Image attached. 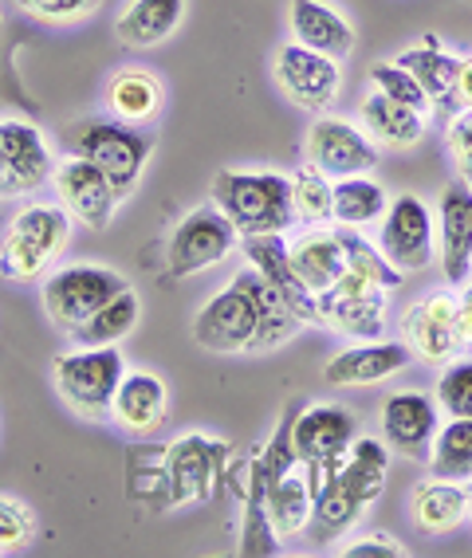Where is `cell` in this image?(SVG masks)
I'll return each mask as SVG.
<instances>
[{"label": "cell", "instance_id": "f1b7e54d", "mask_svg": "<svg viewBox=\"0 0 472 558\" xmlns=\"http://www.w3.org/2000/svg\"><path fill=\"white\" fill-rule=\"evenodd\" d=\"M142 323V295L134 288L119 291L114 300L102 303L87 323L71 330L68 339L80 342V347H119L122 339H131Z\"/></svg>", "mask_w": 472, "mask_h": 558}, {"label": "cell", "instance_id": "74e56055", "mask_svg": "<svg viewBox=\"0 0 472 558\" xmlns=\"http://www.w3.org/2000/svg\"><path fill=\"white\" fill-rule=\"evenodd\" d=\"M16 9H21L24 16H32V21L68 28V24L90 21V16L102 9V0H16Z\"/></svg>", "mask_w": 472, "mask_h": 558}, {"label": "cell", "instance_id": "d6a6232c", "mask_svg": "<svg viewBox=\"0 0 472 558\" xmlns=\"http://www.w3.org/2000/svg\"><path fill=\"white\" fill-rule=\"evenodd\" d=\"M292 205H295V220L307 225V229H319V225H335V181L312 166V161H300L292 173Z\"/></svg>", "mask_w": 472, "mask_h": 558}, {"label": "cell", "instance_id": "ab89813d", "mask_svg": "<svg viewBox=\"0 0 472 558\" xmlns=\"http://www.w3.org/2000/svg\"><path fill=\"white\" fill-rule=\"evenodd\" d=\"M445 146H449V154L472 150V107H457V114L449 119V130H445Z\"/></svg>", "mask_w": 472, "mask_h": 558}, {"label": "cell", "instance_id": "d4e9b609", "mask_svg": "<svg viewBox=\"0 0 472 558\" xmlns=\"http://www.w3.org/2000/svg\"><path fill=\"white\" fill-rule=\"evenodd\" d=\"M102 107L107 114L119 122H131V126H154L166 107V87L154 75L150 68H138V63H126L107 80L102 87Z\"/></svg>", "mask_w": 472, "mask_h": 558}, {"label": "cell", "instance_id": "83f0119b", "mask_svg": "<svg viewBox=\"0 0 472 558\" xmlns=\"http://www.w3.org/2000/svg\"><path fill=\"white\" fill-rule=\"evenodd\" d=\"M394 60L410 68V75L425 87L433 107H452V90H457V71H461V56L445 51L437 36H425L422 44L402 48Z\"/></svg>", "mask_w": 472, "mask_h": 558}, {"label": "cell", "instance_id": "ac0fdd59", "mask_svg": "<svg viewBox=\"0 0 472 558\" xmlns=\"http://www.w3.org/2000/svg\"><path fill=\"white\" fill-rule=\"evenodd\" d=\"M457 291L437 288L429 291L425 300L410 303L398 319V339L413 350V362H425V366H445V362L457 354Z\"/></svg>", "mask_w": 472, "mask_h": 558}, {"label": "cell", "instance_id": "30bf717a", "mask_svg": "<svg viewBox=\"0 0 472 558\" xmlns=\"http://www.w3.org/2000/svg\"><path fill=\"white\" fill-rule=\"evenodd\" d=\"M354 437H359V417L342 401H315V405L295 409L292 449L303 464V476L312 484V496L335 460H342V452L354 445Z\"/></svg>", "mask_w": 472, "mask_h": 558}, {"label": "cell", "instance_id": "e0dca14e", "mask_svg": "<svg viewBox=\"0 0 472 558\" xmlns=\"http://www.w3.org/2000/svg\"><path fill=\"white\" fill-rule=\"evenodd\" d=\"M441 405L425 389H394L378 409V429H383L386 449L402 460L425 464L429 445L441 429Z\"/></svg>", "mask_w": 472, "mask_h": 558}, {"label": "cell", "instance_id": "1f68e13d", "mask_svg": "<svg viewBox=\"0 0 472 558\" xmlns=\"http://www.w3.org/2000/svg\"><path fill=\"white\" fill-rule=\"evenodd\" d=\"M429 476L461 480L472 484V417H449L433 437L429 457H425Z\"/></svg>", "mask_w": 472, "mask_h": 558}, {"label": "cell", "instance_id": "9a60e30c", "mask_svg": "<svg viewBox=\"0 0 472 558\" xmlns=\"http://www.w3.org/2000/svg\"><path fill=\"white\" fill-rule=\"evenodd\" d=\"M51 193L63 205L80 229L87 232H102L111 229L114 213H119V193L107 181V173L99 166H90L80 154H68V158H56V170H51Z\"/></svg>", "mask_w": 472, "mask_h": 558}, {"label": "cell", "instance_id": "7a4b0ae2", "mask_svg": "<svg viewBox=\"0 0 472 558\" xmlns=\"http://www.w3.org/2000/svg\"><path fill=\"white\" fill-rule=\"evenodd\" d=\"M295 401L280 413L271 437L264 440L261 449L252 452L249 464H244L241 488H237V499H241V555L244 558H271L280 555V535L271 531L268 523V492L280 484V476L300 464L292 449V417H295Z\"/></svg>", "mask_w": 472, "mask_h": 558}, {"label": "cell", "instance_id": "ba28073f", "mask_svg": "<svg viewBox=\"0 0 472 558\" xmlns=\"http://www.w3.org/2000/svg\"><path fill=\"white\" fill-rule=\"evenodd\" d=\"M126 288H131V279L111 264H63L40 279V303L51 327L71 335Z\"/></svg>", "mask_w": 472, "mask_h": 558}, {"label": "cell", "instance_id": "d590c367", "mask_svg": "<svg viewBox=\"0 0 472 558\" xmlns=\"http://www.w3.org/2000/svg\"><path fill=\"white\" fill-rule=\"evenodd\" d=\"M433 398H437L445 417H472V359L452 354L445 366H437Z\"/></svg>", "mask_w": 472, "mask_h": 558}, {"label": "cell", "instance_id": "5bb4252c", "mask_svg": "<svg viewBox=\"0 0 472 558\" xmlns=\"http://www.w3.org/2000/svg\"><path fill=\"white\" fill-rule=\"evenodd\" d=\"M303 158L319 166L331 181L374 173L383 166L378 142L359 122L339 119V114H315L312 126H307V138H303Z\"/></svg>", "mask_w": 472, "mask_h": 558}, {"label": "cell", "instance_id": "7c38bea8", "mask_svg": "<svg viewBox=\"0 0 472 558\" xmlns=\"http://www.w3.org/2000/svg\"><path fill=\"white\" fill-rule=\"evenodd\" d=\"M378 248L402 276H417L437 259V217L417 193L390 197V209L378 220Z\"/></svg>", "mask_w": 472, "mask_h": 558}, {"label": "cell", "instance_id": "4316f807", "mask_svg": "<svg viewBox=\"0 0 472 558\" xmlns=\"http://www.w3.org/2000/svg\"><path fill=\"white\" fill-rule=\"evenodd\" d=\"M288 256H292V271L300 276V283L315 295L331 291L347 271V252L331 225L303 229L295 240H288Z\"/></svg>", "mask_w": 472, "mask_h": 558}, {"label": "cell", "instance_id": "484cf974", "mask_svg": "<svg viewBox=\"0 0 472 558\" xmlns=\"http://www.w3.org/2000/svg\"><path fill=\"white\" fill-rule=\"evenodd\" d=\"M359 126L378 142V150L406 154V150H417L425 142V134H429V114L371 90V95L359 102Z\"/></svg>", "mask_w": 472, "mask_h": 558}, {"label": "cell", "instance_id": "7bdbcfd3", "mask_svg": "<svg viewBox=\"0 0 472 558\" xmlns=\"http://www.w3.org/2000/svg\"><path fill=\"white\" fill-rule=\"evenodd\" d=\"M452 158V173H457V181H464L472 190V150L469 154H449Z\"/></svg>", "mask_w": 472, "mask_h": 558}, {"label": "cell", "instance_id": "52a82bcc", "mask_svg": "<svg viewBox=\"0 0 472 558\" xmlns=\"http://www.w3.org/2000/svg\"><path fill=\"white\" fill-rule=\"evenodd\" d=\"M126 374L119 347H75L51 359V386L63 405L83 421H111V401Z\"/></svg>", "mask_w": 472, "mask_h": 558}, {"label": "cell", "instance_id": "e575fe53", "mask_svg": "<svg viewBox=\"0 0 472 558\" xmlns=\"http://www.w3.org/2000/svg\"><path fill=\"white\" fill-rule=\"evenodd\" d=\"M366 83L371 90L386 95L394 102H406V107L422 110V114H433V102L425 95V87L410 75V68H402L398 60H374L371 71H366Z\"/></svg>", "mask_w": 472, "mask_h": 558}, {"label": "cell", "instance_id": "44dd1931", "mask_svg": "<svg viewBox=\"0 0 472 558\" xmlns=\"http://www.w3.org/2000/svg\"><path fill=\"white\" fill-rule=\"evenodd\" d=\"M166 417H170V389H166L161 374L142 366L138 369L126 366L111 401L114 425L134 440H150L166 425Z\"/></svg>", "mask_w": 472, "mask_h": 558}, {"label": "cell", "instance_id": "8992f818", "mask_svg": "<svg viewBox=\"0 0 472 558\" xmlns=\"http://www.w3.org/2000/svg\"><path fill=\"white\" fill-rule=\"evenodd\" d=\"M68 150L87 158L90 166H99L114 185V193L126 201L142 181V173H146V166H150L154 138L146 126H131V122H119L107 114V119L71 122Z\"/></svg>", "mask_w": 472, "mask_h": 558}, {"label": "cell", "instance_id": "2e32d148", "mask_svg": "<svg viewBox=\"0 0 472 558\" xmlns=\"http://www.w3.org/2000/svg\"><path fill=\"white\" fill-rule=\"evenodd\" d=\"M56 170L51 146L40 126L24 119H0V201L32 197Z\"/></svg>", "mask_w": 472, "mask_h": 558}, {"label": "cell", "instance_id": "cb8c5ba5", "mask_svg": "<svg viewBox=\"0 0 472 558\" xmlns=\"http://www.w3.org/2000/svg\"><path fill=\"white\" fill-rule=\"evenodd\" d=\"M190 0H126L114 16V40L126 51H154L185 24Z\"/></svg>", "mask_w": 472, "mask_h": 558}, {"label": "cell", "instance_id": "f35d334b", "mask_svg": "<svg viewBox=\"0 0 472 558\" xmlns=\"http://www.w3.org/2000/svg\"><path fill=\"white\" fill-rule=\"evenodd\" d=\"M339 555L342 558H410V547L398 543L394 535H386V531H374V535H359L354 543H347Z\"/></svg>", "mask_w": 472, "mask_h": 558}, {"label": "cell", "instance_id": "5b68a950", "mask_svg": "<svg viewBox=\"0 0 472 558\" xmlns=\"http://www.w3.org/2000/svg\"><path fill=\"white\" fill-rule=\"evenodd\" d=\"M261 295L264 279L261 271L244 268L232 276L221 291H213L209 300L193 315V342L209 354H256L261 339Z\"/></svg>", "mask_w": 472, "mask_h": 558}, {"label": "cell", "instance_id": "8d00e7d4", "mask_svg": "<svg viewBox=\"0 0 472 558\" xmlns=\"http://www.w3.org/2000/svg\"><path fill=\"white\" fill-rule=\"evenodd\" d=\"M40 523L36 511L16 496H0V555H21L36 543Z\"/></svg>", "mask_w": 472, "mask_h": 558}, {"label": "cell", "instance_id": "603a6c76", "mask_svg": "<svg viewBox=\"0 0 472 558\" xmlns=\"http://www.w3.org/2000/svg\"><path fill=\"white\" fill-rule=\"evenodd\" d=\"M469 504H472V484L445 480V476H425L410 492V523L429 538L452 535L469 519Z\"/></svg>", "mask_w": 472, "mask_h": 558}, {"label": "cell", "instance_id": "d6986e66", "mask_svg": "<svg viewBox=\"0 0 472 558\" xmlns=\"http://www.w3.org/2000/svg\"><path fill=\"white\" fill-rule=\"evenodd\" d=\"M410 366H413V350L402 339H366L331 354L327 366H323V381H331L335 389H362V386L390 381L394 374H402Z\"/></svg>", "mask_w": 472, "mask_h": 558}, {"label": "cell", "instance_id": "836d02e7", "mask_svg": "<svg viewBox=\"0 0 472 558\" xmlns=\"http://www.w3.org/2000/svg\"><path fill=\"white\" fill-rule=\"evenodd\" d=\"M335 232H339L342 252H347V271H354V276H362V279H374V283H383V288H390V291L406 279L402 271L383 256V248H378L374 240H366L362 229H342V225H335Z\"/></svg>", "mask_w": 472, "mask_h": 558}, {"label": "cell", "instance_id": "7402d4cb", "mask_svg": "<svg viewBox=\"0 0 472 558\" xmlns=\"http://www.w3.org/2000/svg\"><path fill=\"white\" fill-rule=\"evenodd\" d=\"M288 32L303 48L323 51L331 60H351L354 44V24L347 21V12L335 9L331 0H288Z\"/></svg>", "mask_w": 472, "mask_h": 558}, {"label": "cell", "instance_id": "6da1fadb", "mask_svg": "<svg viewBox=\"0 0 472 558\" xmlns=\"http://www.w3.org/2000/svg\"><path fill=\"white\" fill-rule=\"evenodd\" d=\"M221 488H241L237 452L213 433H181L161 445V511L209 504Z\"/></svg>", "mask_w": 472, "mask_h": 558}, {"label": "cell", "instance_id": "ffe728a7", "mask_svg": "<svg viewBox=\"0 0 472 558\" xmlns=\"http://www.w3.org/2000/svg\"><path fill=\"white\" fill-rule=\"evenodd\" d=\"M437 259H441L445 283L461 288L472 276V190L452 178L437 197Z\"/></svg>", "mask_w": 472, "mask_h": 558}, {"label": "cell", "instance_id": "277c9868", "mask_svg": "<svg viewBox=\"0 0 472 558\" xmlns=\"http://www.w3.org/2000/svg\"><path fill=\"white\" fill-rule=\"evenodd\" d=\"M213 205L232 220L241 236L283 232L295 225L292 178L280 170H217L213 173Z\"/></svg>", "mask_w": 472, "mask_h": 558}, {"label": "cell", "instance_id": "4fadbf2b", "mask_svg": "<svg viewBox=\"0 0 472 558\" xmlns=\"http://www.w3.org/2000/svg\"><path fill=\"white\" fill-rule=\"evenodd\" d=\"M386 315H390V288L354 271H342L339 283L319 295V327L351 342L386 339V323H390Z\"/></svg>", "mask_w": 472, "mask_h": 558}, {"label": "cell", "instance_id": "ee69618b", "mask_svg": "<svg viewBox=\"0 0 472 558\" xmlns=\"http://www.w3.org/2000/svg\"><path fill=\"white\" fill-rule=\"evenodd\" d=\"M469 523H472V504H469Z\"/></svg>", "mask_w": 472, "mask_h": 558}, {"label": "cell", "instance_id": "b9f144b4", "mask_svg": "<svg viewBox=\"0 0 472 558\" xmlns=\"http://www.w3.org/2000/svg\"><path fill=\"white\" fill-rule=\"evenodd\" d=\"M452 107H472V56H461L457 90H452Z\"/></svg>", "mask_w": 472, "mask_h": 558}, {"label": "cell", "instance_id": "60d3db41", "mask_svg": "<svg viewBox=\"0 0 472 558\" xmlns=\"http://www.w3.org/2000/svg\"><path fill=\"white\" fill-rule=\"evenodd\" d=\"M452 327H457V347L472 350V276L457 288V319H452Z\"/></svg>", "mask_w": 472, "mask_h": 558}, {"label": "cell", "instance_id": "3957f363", "mask_svg": "<svg viewBox=\"0 0 472 558\" xmlns=\"http://www.w3.org/2000/svg\"><path fill=\"white\" fill-rule=\"evenodd\" d=\"M71 232H75V220L63 213L60 201H24L0 240V279L40 283L51 264L68 252Z\"/></svg>", "mask_w": 472, "mask_h": 558}, {"label": "cell", "instance_id": "f546056e", "mask_svg": "<svg viewBox=\"0 0 472 558\" xmlns=\"http://www.w3.org/2000/svg\"><path fill=\"white\" fill-rule=\"evenodd\" d=\"M331 197H335V225H342V229L366 232L371 225H378V220L386 217V209H390V193H386V185H378L371 173L339 178Z\"/></svg>", "mask_w": 472, "mask_h": 558}, {"label": "cell", "instance_id": "4dcf8cb0", "mask_svg": "<svg viewBox=\"0 0 472 558\" xmlns=\"http://www.w3.org/2000/svg\"><path fill=\"white\" fill-rule=\"evenodd\" d=\"M312 484L303 476V464H295L288 476H280V484L268 492V523L280 538H300L312 523Z\"/></svg>", "mask_w": 472, "mask_h": 558}, {"label": "cell", "instance_id": "8fae6325", "mask_svg": "<svg viewBox=\"0 0 472 558\" xmlns=\"http://www.w3.org/2000/svg\"><path fill=\"white\" fill-rule=\"evenodd\" d=\"M271 80H276L280 95L295 110L327 114L342 90V63L331 60V56H323V51H312L303 48V44L288 40L271 56Z\"/></svg>", "mask_w": 472, "mask_h": 558}, {"label": "cell", "instance_id": "9c48e42d", "mask_svg": "<svg viewBox=\"0 0 472 558\" xmlns=\"http://www.w3.org/2000/svg\"><path fill=\"white\" fill-rule=\"evenodd\" d=\"M237 248H241V232L232 229V220L213 201L197 205L173 225L170 240H166V276H202V271L225 264Z\"/></svg>", "mask_w": 472, "mask_h": 558}]
</instances>
